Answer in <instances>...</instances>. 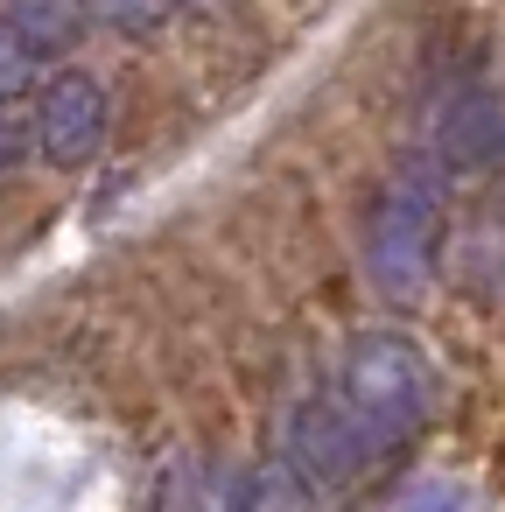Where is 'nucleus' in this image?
Masks as SVG:
<instances>
[{
  "instance_id": "f257e3e1",
  "label": "nucleus",
  "mask_w": 505,
  "mask_h": 512,
  "mask_svg": "<svg viewBox=\"0 0 505 512\" xmlns=\"http://www.w3.org/2000/svg\"><path fill=\"white\" fill-rule=\"evenodd\" d=\"M330 393L344 400V414H351V428L365 435V449L379 456V449L407 442V435L428 421V407H435V365L421 358L414 337H400V330H365V337L344 351V372H337Z\"/></svg>"
},
{
  "instance_id": "f03ea898",
  "label": "nucleus",
  "mask_w": 505,
  "mask_h": 512,
  "mask_svg": "<svg viewBox=\"0 0 505 512\" xmlns=\"http://www.w3.org/2000/svg\"><path fill=\"white\" fill-rule=\"evenodd\" d=\"M442 246V197L428 169H393L365 211V274L379 295H421Z\"/></svg>"
},
{
  "instance_id": "7ed1b4c3",
  "label": "nucleus",
  "mask_w": 505,
  "mask_h": 512,
  "mask_svg": "<svg viewBox=\"0 0 505 512\" xmlns=\"http://www.w3.org/2000/svg\"><path fill=\"white\" fill-rule=\"evenodd\" d=\"M113 134V92L92 71H57L29 106V141L57 169H85Z\"/></svg>"
},
{
  "instance_id": "20e7f679",
  "label": "nucleus",
  "mask_w": 505,
  "mask_h": 512,
  "mask_svg": "<svg viewBox=\"0 0 505 512\" xmlns=\"http://www.w3.org/2000/svg\"><path fill=\"white\" fill-rule=\"evenodd\" d=\"M281 456L309 477L316 498L337 491V484H351V477L372 463V449H365V435L351 428V414H344L337 393H309V400L295 407V421H288V449H281Z\"/></svg>"
},
{
  "instance_id": "39448f33",
  "label": "nucleus",
  "mask_w": 505,
  "mask_h": 512,
  "mask_svg": "<svg viewBox=\"0 0 505 512\" xmlns=\"http://www.w3.org/2000/svg\"><path fill=\"white\" fill-rule=\"evenodd\" d=\"M505 148V106L491 99V85H456L435 113V169H484Z\"/></svg>"
},
{
  "instance_id": "423d86ee",
  "label": "nucleus",
  "mask_w": 505,
  "mask_h": 512,
  "mask_svg": "<svg viewBox=\"0 0 505 512\" xmlns=\"http://www.w3.org/2000/svg\"><path fill=\"white\" fill-rule=\"evenodd\" d=\"M0 22L22 43V57H64L85 36V0H8Z\"/></svg>"
},
{
  "instance_id": "0eeeda50",
  "label": "nucleus",
  "mask_w": 505,
  "mask_h": 512,
  "mask_svg": "<svg viewBox=\"0 0 505 512\" xmlns=\"http://www.w3.org/2000/svg\"><path fill=\"white\" fill-rule=\"evenodd\" d=\"M232 512H316V491H309V477H302L288 456H274V463H260V470L239 484Z\"/></svg>"
},
{
  "instance_id": "6e6552de",
  "label": "nucleus",
  "mask_w": 505,
  "mask_h": 512,
  "mask_svg": "<svg viewBox=\"0 0 505 512\" xmlns=\"http://www.w3.org/2000/svg\"><path fill=\"white\" fill-rule=\"evenodd\" d=\"M169 15H176V0H99V22L120 36H155Z\"/></svg>"
},
{
  "instance_id": "1a4fd4ad",
  "label": "nucleus",
  "mask_w": 505,
  "mask_h": 512,
  "mask_svg": "<svg viewBox=\"0 0 505 512\" xmlns=\"http://www.w3.org/2000/svg\"><path fill=\"white\" fill-rule=\"evenodd\" d=\"M400 512H463V498H456V484L428 477V484H414V491L400 498Z\"/></svg>"
},
{
  "instance_id": "9d476101",
  "label": "nucleus",
  "mask_w": 505,
  "mask_h": 512,
  "mask_svg": "<svg viewBox=\"0 0 505 512\" xmlns=\"http://www.w3.org/2000/svg\"><path fill=\"white\" fill-rule=\"evenodd\" d=\"M22 148H29V127H22L8 106H0V176H8V169L22 162Z\"/></svg>"
},
{
  "instance_id": "9b49d317",
  "label": "nucleus",
  "mask_w": 505,
  "mask_h": 512,
  "mask_svg": "<svg viewBox=\"0 0 505 512\" xmlns=\"http://www.w3.org/2000/svg\"><path fill=\"white\" fill-rule=\"evenodd\" d=\"M22 71H29V57H22V43L8 36V22H0V92L22 85Z\"/></svg>"
}]
</instances>
